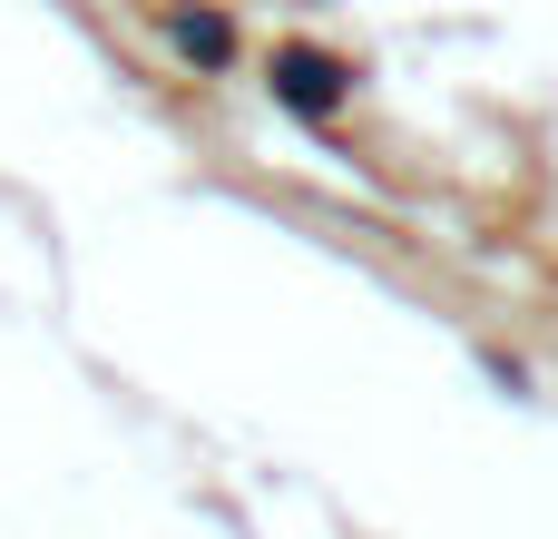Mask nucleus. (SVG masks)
<instances>
[{
	"label": "nucleus",
	"instance_id": "1",
	"mask_svg": "<svg viewBox=\"0 0 558 539\" xmlns=\"http://www.w3.org/2000/svg\"><path fill=\"white\" fill-rule=\"evenodd\" d=\"M284 98H294V108H324V98H333V69H324L314 49H284Z\"/></svg>",
	"mask_w": 558,
	"mask_h": 539
}]
</instances>
